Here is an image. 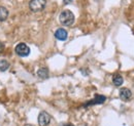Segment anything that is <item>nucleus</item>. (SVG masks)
<instances>
[{
  "label": "nucleus",
  "mask_w": 134,
  "mask_h": 126,
  "mask_svg": "<svg viewBox=\"0 0 134 126\" xmlns=\"http://www.w3.org/2000/svg\"><path fill=\"white\" fill-rule=\"evenodd\" d=\"M59 21L60 23L63 25V26H66V27H70L73 25L74 23V15L72 11L68 10V9H65L63 10L60 16H59Z\"/></svg>",
  "instance_id": "1"
},
{
  "label": "nucleus",
  "mask_w": 134,
  "mask_h": 126,
  "mask_svg": "<svg viewBox=\"0 0 134 126\" xmlns=\"http://www.w3.org/2000/svg\"><path fill=\"white\" fill-rule=\"evenodd\" d=\"M46 5H47V0H31L29 2V8L33 12L43 10Z\"/></svg>",
  "instance_id": "2"
},
{
  "label": "nucleus",
  "mask_w": 134,
  "mask_h": 126,
  "mask_svg": "<svg viewBox=\"0 0 134 126\" xmlns=\"http://www.w3.org/2000/svg\"><path fill=\"white\" fill-rule=\"evenodd\" d=\"M15 51L19 56L21 58H26L30 54V48L27 44L25 43H19L16 48H15Z\"/></svg>",
  "instance_id": "3"
},
{
  "label": "nucleus",
  "mask_w": 134,
  "mask_h": 126,
  "mask_svg": "<svg viewBox=\"0 0 134 126\" xmlns=\"http://www.w3.org/2000/svg\"><path fill=\"white\" fill-rule=\"evenodd\" d=\"M51 122V116L49 113L42 111L38 115V124L39 126H48Z\"/></svg>",
  "instance_id": "4"
},
{
  "label": "nucleus",
  "mask_w": 134,
  "mask_h": 126,
  "mask_svg": "<svg viewBox=\"0 0 134 126\" xmlns=\"http://www.w3.org/2000/svg\"><path fill=\"white\" fill-rule=\"evenodd\" d=\"M105 100H106V97H105L104 95H96L92 100H90V102H88L87 104H85L84 107L87 108V107H90V106H93V105H101V104H103Z\"/></svg>",
  "instance_id": "5"
},
{
  "label": "nucleus",
  "mask_w": 134,
  "mask_h": 126,
  "mask_svg": "<svg viewBox=\"0 0 134 126\" xmlns=\"http://www.w3.org/2000/svg\"><path fill=\"white\" fill-rule=\"evenodd\" d=\"M119 96H120V98H121L122 100L128 102V100H130L131 97H132V92H131L130 89L124 87V88H121V89H120V91H119Z\"/></svg>",
  "instance_id": "6"
},
{
  "label": "nucleus",
  "mask_w": 134,
  "mask_h": 126,
  "mask_svg": "<svg viewBox=\"0 0 134 126\" xmlns=\"http://www.w3.org/2000/svg\"><path fill=\"white\" fill-rule=\"evenodd\" d=\"M55 37L60 41H65L68 37V33L64 28H59L55 32Z\"/></svg>",
  "instance_id": "7"
},
{
  "label": "nucleus",
  "mask_w": 134,
  "mask_h": 126,
  "mask_svg": "<svg viewBox=\"0 0 134 126\" xmlns=\"http://www.w3.org/2000/svg\"><path fill=\"white\" fill-rule=\"evenodd\" d=\"M37 77L39 79H42V80L49 78V69L46 68V67H42V68L38 69V71H37Z\"/></svg>",
  "instance_id": "8"
},
{
  "label": "nucleus",
  "mask_w": 134,
  "mask_h": 126,
  "mask_svg": "<svg viewBox=\"0 0 134 126\" xmlns=\"http://www.w3.org/2000/svg\"><path fill=\"white\" fill-rule=\"evenodd\" d=\"M113 83H114L115 86L120 87V86H122V84L124 83V78L122 77V75L116 74V75H114V77H113Z\"/></svg>",
  "instance_id": "9"
},
{
  "label": "nucleus",
  "mask_w": 134,
  "mask_h": 126,
  "mask_svg": "<svg viewBox=\"0 0 134 126\" xmlns=\"http://www.w3.org/2000/svg\"><path fill=\"white\" fill-rule=\"evenodd\" d=\"M7 17H8V10L3 6H0V22L6 21Z\"/></svg>",
  "instance_id": "10"
},
{
  "label": "nucleus",
  "mask_w": 134,
  "mask_h": 126,
  "mask_svg": "<svg viewBox=\"0 0 134 126\" xmlns=\"http://www.w3.org/2000/svg\"><path fill=\"white\" fill-rule=\"evenodd\" d=\"M9 63L6 60H0V72H5L9 68Z\"/></svg>",
  "instance_id": "11"
},
{
  "label": "nucleus",
  "mask_w": 134,
  "mask_h": 126,
  "mask_svg": "<svg viewBox=\"0 0 134 126\" xmlns=\"http://www.w3.org/2000/svg\"><path fill=\"white\" fill-rule=\"evenodd\" d=\"M72 1H73V0H63V3H64L65 5H67V4L72 3Z\"/></svg>",
  "instance_id": "12"
},
{
  "label": "nucleus",
  "mask_w": 134,
  "mask_h": 126,
  "mask_svg": "<svg viewBox=\"0 0 134 126\" xmlns=\"http://www.w3.org/2000/svg\"><path fill=\"white\" fill-rule=\"evenodd\" d=\"M3 48H4V44L2 42H0V52L3 50Z\"/></svg>",
  "instance_id": "13"
},
{
  "label": "nucleus",
  "mask_w": 134,
  "mask_h": 126,
  "mask_svg": "<svg viewBox=\"0 0 134 126\" xmlns=\"http://www.w3.org/2000/svg\"><path fill=\"white\" fill-rule=\"evenodd\" d=\"M63 126H73V125L70 124V123H66V124H63Z\"/></svg>",
  "instance_id": "14"
},
{
  "label": "nucleus",
  "mask_w": 134,
  "mask_h": 126,
  "mask_svg": "<svg viewBox=\"0 0 134 126\" xmlns=\"http://www.w3.org/2000/svg\"><path fill=\"white\" fill-rule=\"evenodd\" d=\"M24 126H34V125H31V124H26V125H24Z\"/></svg>",
  "instance_id": "15"
}]
</instances>
